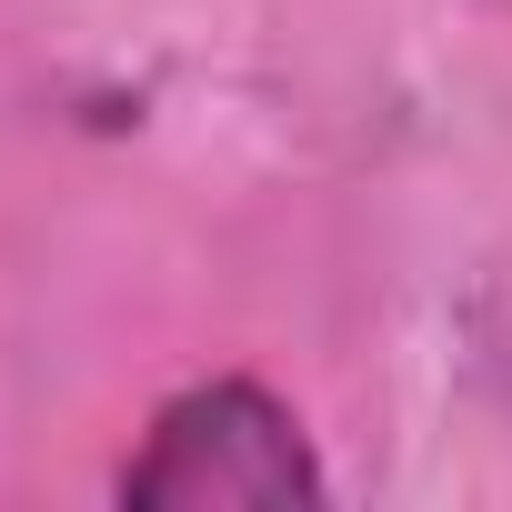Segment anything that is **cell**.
<instances>
[{
	"label": "cell",
	"instance_id": "cell-1",
	"mask_svg": "<svg viewBox=\"0 0 512 512\" xmlns=\"http://www.w3.org/2000/svg\"><path fill=\"white\" fill-rule=\"evenodd\" d=\"M322 462L302 422L262 382H191L161 402L151 442L121 462V502L141 512H221V502H322Z\"/></svg>",
	"mask_w": 512,
	"mask_h": 512
}]
</instances>
